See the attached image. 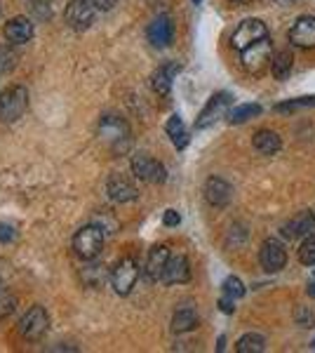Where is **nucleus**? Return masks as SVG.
Returning a JSON list of instances; mask_svg holds the SVG:
<instances>
[{
    "label": "nucleus",
    "mask_w": 315,
    "mask_h": 353,
    "mask_svg": "<svg viewBox=\"0 0 315 353\" xmlns=\"http://www.w3.org/2000/svg\"><path fill=\"white\" fill-rule=\"evenodd\" d=\"M73 250H76V254L80 259L85 261H92L101 254V250H104V229L96 224H88L83 226L76 238H73Z\"/></svg>",
    "instance_id": "1"
},
{
    "label": "nucleus",
    "mask_w": 315,
    "mask_h": 353,
    "mask_svg": "<svg viewBox=\"0 0 315 353\" xmlns=\"http://www.w3.org/2000/svg\"><path fill=\"white\" fill-rule=\"evenodd\" d=\"M240 61H243V68L247 73H252V76H261V73L266 71V66L273 61V45L268 41V36L261 38L259 43L245 48L243 52H240Z\"/></svg>",
    "instance_id": "2"
},
{
    "label": "nucleus",
    "mask_w": 315,
    "mask_h": 353,
    "mask_svg": "<svg viewBox=\"0 0 315 353\" xmlns=\"http://www.w3.org/2000/svg\"><path fill=\"white\" fill-rule=\"evenodd\" d=\"M99 137L111 146L113 151H128L130 149V128L123 118L104 116L99 123Z\"/></svg>",
    "instance_id": "3"
},
{
    "label": "nucleus",
    "mask_w": 315,
    "mask_h": 353,
    "mask_svg": "<svg viewBox=\"0 0 315 353\" xmlns=\"http://www.w3.org/2000/svg\"><path fill=\"white\" fill-rule=\"evenodd\" d=\"M28 109V92L21 85L5 90L0 94V121L3 123H14L24 116V111Z\"/></svg>",
    "instance_id": "4"
},
{
    "label": "nucleus",
    "mask_w": 315,
    "mask_h": 353,
    "mask_svg": "<svg viewBox=\"0 0 315 353\" xmlns=\"http://www.w3.org/2000/svg\"><path fill=\"white\" fill-rule=\"evenodd\" d=\"M136 278H139V264H136L132 257L120 259L116 264V269L111 273V285L118 294H130L132 288H134Z\"/></svg>",
    "instance_id": "5"
},
{
    "label": "nucleus",
    "mask_w": 315,
    "mask_h": 353,
    "mask_svg": "<svg viewBox=\"0 0 315 353\" xmlns=\"http://www.w3.org/2000/svg\"><path fill=\"white\" fill-rule=\"evenodd\" d=\"M266 36H268V28L261 19H245L243 24L236 28V33H233L231 45L238 50V52H243L245 48L259 43L261 38H266Z\"/></svg>",
    "instance_id": "6"
},
{
    "label": "nucleus",
    "mask_w": 315,
    "mask_h": 353,
    "mask_svg": "<svg viewBox=\"0 0 315 353\" xmlns=\"http://www.w3.org/2000/svg\"><path fill=\"white\" fill-rule=\"evenodd\" d=\"M132 172L139 176L141 181H146V184H163V181L167 179L165 165L158 163L156 158L144 156V153L132 158Z\"/></svg>",
    "instance_id": "7"
},
{
    "label": "nucleus",
    "mask_w": 315,
    "mask_h": 353,
    "mask_svg": "<svg viewBox=\"0 0 315 353\" xmlns=\"http://www.w3.org/2000/svg\"><path fill=\"white\" fill-rule=\"evenodd\" d=\"M259 261L268 273H278L287 264V250H285V245L280 243L278 238H266L261 245Z\"/></svg>",
    "instance_id": "8"
},
{
    "label": "nucleus",
    "mask_w": 315,
    "mask_h": 353,
    "mask_svg": "<svg viewBox=\"0 0 315 353\" xmlns=\"http://www.w3.org/2000/svg\"><path fill=\"white\" fill-rule=\"evenodd\" d=\"M48 325H50V318H48V311L43 306H31L28 313L21 318L19 323V332L24 334L26 339L36 341L48 332Z\"/></svg>",
    "instance_id": "9"
},
{
    "label": "nucleus",
    "mask_w": 315,
    "mask_h": 353,
    "mask_svg": "<svg viewBox=\"0 0 315 353\" xmlns=\"http://www.w3.org/2000/svg\"><path fill=\"white\" fill-rule=\"evenodd\" d=\"M94 5L90 0H71L66 8V24L73 31H88L90 24L94 21Z\"/></svg>",
    "instance_id": "10"
},
{
    "label": "nucleus",
    "mask_w": 315,
    "mask_h": 353,
    "mask_svg": "<svg viewBox=\"0 0 315 353\" xmlns=\"http://www.w3.org/2000/svg\"><path fill=\"white\" fill-rule=\"evenodd\" d=\"M289 43L301 50L315 48V17L303 14L294 21V26L289 28Z\"/></svg>",
    "instance_id": "11"
},
{
    "label": "nucleus",
    "mask_w": 315,
    "mask_h": 353,
    "mask_svg": "<svg viewBox=\"0 0 315 353\" xmlns=\"http://www.w3.org/2000/svg\"><path fill=\"white\" fill-rule=\"evenodd\" d=\"M228 106H231V94H228V92H216L207 101V106L200 111V116H198V121H196V128H200V130L210 128L212 123H216L223 116V113H226Z\"/></svg>",
    "instance_id": "12"
},
{
    "label": "nucleus",
    "mask_w": 315,
    "mask_h": 353,
    "mask_svg": "<svg viewBox=\"0 0 315 353\" xmlns=\"http://www.w3.org/2000/svg\"><path fill=\"white\" fill-rule=\"evenodd\" d=\"M233 198V186L228 184L226 179H221V176H210L207 181H205V201L210 205H214V208H226L228 203H231Z\"/></svg>",
    "instance_id": "13"
},
{
    "label": "nucleus",
    "mask_w": 315,
    "mask_h": 353,
    "mask_svg": "<svg viewBox=\"0 0 315 353\" xmlns=\"http://www.w3.org/2000/svg\"><path fill=\"white\" fill-rule=\"evenodd\" d=\"M315 233V214L311 210H303V212L296 214L294 219H289L287 224L283 226V236L294 241V238H306Z\"/></svg>",
    "instance_id": "14"
},
{
    "label": "nucleus",
    "mask_w": 315,
    "mask_h": 353,
    "mask_svg": "<svg viewBox=\"0 0 315 353\" xmlns=\"http://www.w3.org/2000/svg\"><path fill=\"white\" fill-rule=\"evenodd\" d=\"M191 278V264L184 254H172L167 266H165L163 273V283L165 285H179V283H186Z\"/></svg>",
    "instance_id": "15"
},
{
    "label": "nucleus",
    "mask_w": 315,
    "mask_h": 353,
    "mask_svg": "<svg viewBox=\"0 0 315 353\" xmlns=\"http://www.w3.org/2000/svg\"><path fill=\"white\" fill-rule=\"evenodd\" d=\"M172 38H174V26H172V19L167 14H160L148 24V41L156 48H167Z\"/></svg>",
    "instance_id": "16"
},
{
    "label": "nucleus",
    "mask_w": 315,
    "mask_h": 353,
    "mask_svg": "<svg viewBox=\"0 0 315 353\" xmlns=\"http://www.w3.org/2000/svg\"><path fill=\"white\" fill-rule=\"evenodd\" d=\"M106 191L108 196H111V201L116 203H130V201H136L139 198V191H136V186L132 184L130 179H125V176H111L106 184Z\"/></svg>",
    "instance_id": "17"
},
{
    "label": "nucleus",
    "mask_w": 315,
    "mask_h": 353,
    "mask_svg": "<svg viewBox=\"0 0 315 353\" xmlns=\"http://www.w3.org/2000/svg\"><path fill=\"white\" fill-rule=\"evenodd\" d=\"M170 248L167 245H156V248L148 252V259H146V276L151 281H163V273H165V266L170 261Z\"/></svg>",
    "instance_id": "18"
},
{
    "label": "nucleus",
    "mask_w": 315,
    "mask_h": 353,
    "mask_svg": "<svg viewBox=\"0 0 315 353\" xmlns=\"http://www.w3.org/2000/svg\"><path fill=\"white\" fill-rule=\"evenodd\" d=\"M5 38L14 45L28 43L33 38V24L26 19V17H14L5 24Z\"/></svg>",
    "instance_id": "19"
},
{
    "label": "nucleus",
    "mask_w": 315,
    "mask_h": 353,
    "mask_svg": "<svg viewBox=\"0 0 315 353\" xmlns=\"http://www.w3.org/2000/svg\"><path fill=\"white\" fill-rule=\"evenodd\" d=\"M179 64L176 61H170V64H165V66H160L156 73L151 76V88L156 90L158 94H170V90H172V81H174V76L179 73Z\"/></svg>",
    "instance_id": "20"
},
{
    "label": "nucleus",
    "mask_w": 315,
    "mask_h": 353,
    "mask_svg": "<svg viewBox=\"0 0 315 353\" xmlns=\"http://www.w3.org/2000/svg\"><path fill=\"white\" fill-rule=\"evenodd\" d=\"M252 144H254V149L263 153V156H276V153L283 149V139H280V134L273 132V130H259V132L254 134V139H252Z\"/></svg>",
    "instance_id": "21"
},
{
    "label": "nucleus",
    "mask_w": 315,
    "mask_h": 353,
    "mask_svg": "<svg viewBox=\"0 0 315 353\" xmlns=\"http://www.w3.org/2000/svg\"><path fill=\"white\" fill-rule=\"evenodd\" d=\"M196 327H198V313L193 306H181V309L174 313V318H172V332H176V334L191 332V330H196Z\"/></svg>",
    "instance_id": "22"
},
{
    "label": "nucleus",
    "mask_w": 315,
    "mask_h": 353,
    "mask_svg": "<svg viewBox=\"0 0 315 353\" xmlns=\"http://www.w3.org/2000/svg\"><path fill=\"white\" fill-rule=\"evenodd\" d=\"M292 66H294V54H292L289 50H280V52L273 54L271 68H273L276 81H285V78H289Z\"/></svg>",
    "instance_id": "23"
},
{
    "label": "nucleus",
    "mask_w": 315,
    "mask_h": 353,
    "mask_svg": "<svg viewBox=\"0 0 315 353\" xmlns=\"http://www.w3.org/2000/svg\"><path fill=\"white\" fill-rule=\"evenodd\" d=\"M236 351L238 353H263L266 351V337H263V334H256V332L243 334L236 344Z\"/></svg>",
    "instance_id": "24"
},
{
    "label": "nucleus",
    "mask_w": 315,
    "mask_h": 353,
    "mask_svg": "<svg viewBox=\"0 0 315 353\" xmlns=\"http://www.w3.org/2000/svg\"><path fill=\"white\" fill-rule=\"evenodd\" d=\"M261 113V106L259 104H240L236 109H231L226 113L228 123L231 125H240V123H247L252 118H256Z\"/></svg>",
    "instance_id": "25"
},
{
    "label": "nucleus",
    "mask_w": 315,
    "mask_h": 353,
    "mask_svg": "<svg viewBox=\"0 0 315 353\" xmlns=\"http://www.w3.org/2000/svg\"><path fill=\"white\" fill-rule=\"evenodd\" d=\"M165 130H167V134L172 137V141H174L176 149H186L188 144V132L184 128V121H181L179 116H172L167 125H165Z\"/></svg>",
    "instance_id": "26"
},
{
    "label": "nucleus",
    "mask_w": 315,
    "mask_h": 353,
    "mask_svg": "<svg viewBox=\"0 0 315 353\" xmlns=\"http://www.w3.org/2000/svg\"><path fill=\"white\" fill-rule=\"evenodd\" d=\"M315 106V94L313 97H296V99L283 101V104L276 106L278 113H292V111H299V109H311Z\"/></svg>",
    "instance_id": "27"
},
{
    "label": "nucleus",
    "mask_w": 315,
    "mask_h": 353,
    "mask_svg": "<svg viewBox=\"0 0 315 353\" xmlns=\"http://www.w3.org/2000/svg\"><path fill=\"white\" fill-rule=\"evenodd\" d=\"M299 261L303 266H313L315 264V233L306 236V241L299 248Z\"/></svg>",
    "instance_id": "28"
},
{
    "label": "nucleus",
    "mask_w": 315,
    "mask_h": 353,
    "mask_svg": "<svg viewBox=\"0 0 315 353\" xmlns=\"http://www.w3.org/2000/svg\"><path fill=\"white\" fill-rule=\"evenodd\" d=\"M223 294H228V297H233V299L245 297V285H243V281H240L238 276H228L226 281H223Z\"/></svg>",
    "instance_id": "29"
},
{
    "label": "nucleus",
    "mask_w": 315,
    "mask_h": 353,
    "mask_svg": "<svg viewBox=\"0 0 315 353\" xmlns=\"http://www.w3.org/2000/svg\"><path fill=\"white\" fill-rule=\"evenodd\" d=\"M14 306H17L14 294H10V292H0V321H5V318H8L10 313L14 311Z\"/></svg>",
    "instance_id": "30"
},
{
    "label": "nucleus",
    "mask_w": 315,
    "mask_h": 353,
    "mask_svg": "<svg viewBox=\"0 0 315 353\" xmlns=\"http://www.w3.org/2000/svg\"><path fill=\"white\" fill-rule=\"evenodd\" d=\"M294 318H296V323H299L301 327H313V323H315L313 311H308L306 306H296Z\"/></svg>",
    "instance_id": "31"
},
{
    "label": "nucleus",
    "mask_w": 315,
    "mask_h": 353,
    "mask_svg": "<svg viewBox=\"0 0 315 353\" xmlns=\"http://www.w3.org/2000/svg\"><path fill=\"white\" fill-rule=\"evenodd\" d=\"M163 224H165V226H179V224H181V214L176 212V210H165Z\"/></svg>",
    "instance_id": "32"
},
{
    "label": "nucleus",
    "mask_w": 315,
    "mask_h": 353,
    "mask_svg": "<svg viewBox=\"0 0 315 353\" xmlns=\"http://www.w3.org/2000/svg\"><path fill=\"white\" fill-rule=\"evenodd\" d=\"M14 238V229L10 224H0V243H8Z\"/></svg>",
    "instance_id": "33"
},
{
    "label": "nucleus",
    "mask_w": 315,
    "mask_h": 353,
    "mask_svg": "<svg viewBox=\"0 0 315 353\" xmlns=\"http://www.w3.org/2000/svg\"><path fill=\"white\" fill-rule=\"evenodd\" d=\"M233 301H236V299H233V297H228V294H223L221 301H219V309H221L223 313H228V316H231L233 309H236V306H233Z\"/></svg>",
    "instance_id": "34"
},
{
    "label": "nucleus",
    "mask_w": 315,
    "mask_h": 353,
    "mask_svg": "<svg viewBox=\"0 0 315 353\" xmlns=\"http://www.w3.org/2000/svg\"><path fill=\"white\" fill-rule=\"evenodd\" d=\"M92 3H94L96 10H111L113 5L118 3V0H92Z\"/></svg>",
    "instance_id": "35"
},
{
    "label": "nucleus",
    "mask_w": 315,
    "mask_h": 353,
    "mask_svg": "<svg viewBox=\"0 0 315 353\" xmlns=\"http://www.w3.org/2000/svg\"><path fill=\"white\" fill-rule=\"evenodd\" d=\"M306 292H308V297H313V299H315V281H311V283H308Z\"/></svg>",
    "instance_id": "36"
},
{
    "label": "nucleus",
    "mask_w": 315,
    "mask_h": 353,
    "mask_svg": "<svg viewBox=\"0 0 315 353\" xmlns=\"http://www.w3.org/2000/svg\"><path fill=\"white\" fill-rule=\"evenodd\" d=\"M231 3H236V5H250L252 0H231Z\"/></svg>",
    "instance_id": "37"
},
{
    "label": "nucleus",
    "mask_w": 315,
    "mask_h": 353,
    "mask_svg": "<svg viewBox=\"0 0 315 353\" xmlns=\"http://www.w3.org/2000/svg\"><path fill=\"white\" fill-rule=\"evenodd\" d=\"M193 3H196V5H200V3H203V0H193Z\"/></svg>",
    "instance_id": "38"
},
{
    "label": "nucleus",
    "mask_w": 315,
    "mask_h": 353,
    "mask_svg": "<svg viewBox=\"0 0 315 353\" xmlns=\"http://www.w3.org/2000/svg\"><path fill=\"white\" fill-rule=\"evenodd\" d=\"M313 273H315V264H313Z\"/></svg>",
    "instance_id": "39"
}]
</instances>
